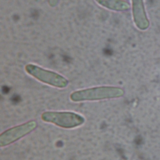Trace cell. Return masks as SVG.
Instances as JSON below:
<instances>
[{"label":"cell","instance_id":"cell-2","mask_svg":"<svg viewBox=\"0 0 160 160\" xmlns=\"http://www.w3.org/2000/svg\"><path fill=\"white\" fill-rule=\"evenodd\" d=\"M41 119L65 129L75 128L82 125L85 119L81 115L74 112L46 111L41 114Z\"/></svg>","mask_w":160,"mask_h":160},{"label":"cell","instance_id":"cell-6","mask_svg":"<svg viewBox=\"0 0 160 160\" xmlns=\"http://www.w3.org/2000/svg\"><path fill=\"white\" fill-rule=\"evenodd\" d=\"M101 6L108 9L122 12L130 8L129 4L124 0H95Z\"/></svg>","mask_w":160,"mask_h":160},{"label":"cell","instance_id":"cell-4","mask_svg":"<svg viewBox=\"0 0 160 160\" xmlns=\"http://www.w3.org/2000/svg\"><path fill=\"white\" fill-rule=\"evenodd\" d=\"M37 127V122L31 120L11 128L0 134V148L5 147L31 133Z\"/></svg>","mask_w":160,"mask_h":160},{"label":"cell","instance_id":"cell-5","mask_svg":"<svg viewBox=\"0 0 160 160\" xmlns=\"http://www.w3.org/2000/svg\"><path fill=\"white\" fill-rule=\"evenodd\" d=\"M132 19L135 26L141 31H145L149 26L143 0H131Z\"/></svg>","mask_w":160,"mask_h":160},{"label":"cell","instance_id":"cell-1","mask_svg":"<svg viewBox=\"0 0 160 160\" xmlns=\"http://www.w3.org/2000/svg\"><path fill=\"white\" fill-rule=\"evenodd\" d=\"M124 94V90L119 87L99 86L74 91L70 94V99L74 102L96 101L118 98Z\"/></svg>","mask_w":160,"mask_h":160},{"label":"cell","instance_id":"cell-3","mask_svg":"<svg viewBox=\"0 0 160 160\" xmlns=\"http://www.w3.org/2000/svg\"><path fill=\"white\" fill-rule=\"evenodd\" d=\"M25 70L36 79L50 86L64 88L68 84V80L61 74L43 69L35 64H27L25 67Z\"/></svg>","mask_w":160,"mask_h":160},{"label":"cell","instance_id":"cell-7","mask_svg":"<svg viewBox=\"0 0 160 160\" xmlns=\"http://www.w3.org/2000/svg\"><path fill=\"white\" fill-rule=\"evenodd\" d=\"M58 1V0H49L50 5H51V6H55V5L57 4Z\"/></svg>","mask_w":160,"mask_h":160}]
</instances>
